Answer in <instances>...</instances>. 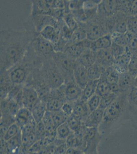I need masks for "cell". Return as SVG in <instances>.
<instances>
[{"mask_svg":"<svg viewBox=\"0 0 137 154\" xmlns=\"http://www.w3.org/2000/svg\"><path fill=\"white\" fill-rule=\"evenodd\" d=\"M23 24L24 32L11 29L0 32L1 73L7 72L23 59L32 41L37 35L31 21H26Z\"/></svg>","mask_w":137,"mask_h":154,"instance_id":"6da1fadb","label":"cell"},{"mask_svg":"<svg viewBox=\"0 0 137 154\" xmlns=\"http://www.w3.org/2000/svg\"><path fill=\"white\" fill-rule=\"evenodd\" d=\"M127 94H121L113 103L104 110L102 123L98 128L103 137L118 130L129 120V102Z\"/></svg>","mask_w":137,"mask_h":154,"instance_id":"7a4b0ae2","label":"cell"},{"mask_svg":"<svg viewBox=\"0 0 137 154\" xmlns=\"http://www.w3.org/2000/svg\"><path fill=\"white\" fill-rule=\"evenodd\" d=\"M42 70L51 89H55L64 84V78L52 58L43 60Z\"/></svg>","mask_w":137,"mask_h":154,"instance_id":"3957f363","label":"cell"},{"mask_svg":"<svg viewBox=\"0 0 137 154\" xmlns=\"http://www.w3.org/2000/svg\"><path fill=\"white\" fill-rule=\"evenodd\" d=\"M52 59L64 78V84L75 81L74 68L76 60L70 58L64 53L55 51Z\"/></svg>","mask_w":137,"mask_h":154,"instance_id":"277c9868","label":"cell"},{"mask_svg":"<svg viewBox=\"0 0 137 154\" xmlns=\"http://www.w3.org/2000/svg\"><path fill=\"white\" fill-rule=\"evenodd\" d=\"M85 24L87 39L91 41L96 40L109 33L106 26V18L101 17L98 14Z\"/></svg>","mask_w":137,"mask_h":154,"instance_id":"5b68a950","label":"cell"},{"mask_svg":"<svg viewBox=\"0 0 137 154\" xmlns=\"http://www.w3.org/2000/svg\"><path fill=\"white\" fill-rule=\"evenodd\" d=\"M31 45L37 56L42 60L52 58L55 52L54 45L40 34H37L34 38Z\"/></svg>","mask_w":137,"mask_h":154,"instance_id":"8992f818","label":"cell"},{"mask_svg":"<svg viewBox=\"0 0 137 154\" xmlns=\"http://www.w3.org/2000/svg\"><path fill=\"white\" fill-rule=\"evenodd\" d=\"M103 138L97 128H87L83 141L85 147L83 152L86 154H99L98 147Z\"/></svg>","mask_w":137,"mask_h":154,"instance_id":"52a82bcc","label":"cell"},{"mask_svg":"<svg viewBox=\"0 0 137 154\" xmlns=\"http://www.w3.org/2000/svg\"><path fill=\"white\" fill-rule=\"evenodd\" d=\"M54 1H32L31 11L30 17L37 15L52 16Z\"/></svg>","mask_w":137,"mask_h":154,"instance_id":"ba28073f","label":"cell"},{"mask_svg":"<svg viewBox=\"0 0 137 154\" xmlns=\"http://www.w3.org/2000/svg\"><path fill=\"white\" fill-rule=\"evenodd\" d=\"M119 12L118 1L103 0L101 1L97 7V14L101 17L109 18Z\"/></svg>","mask_w":137,"mask_h":154,"instance_id":"9c48e42d","label":"cell"},{"mask_svg":"<svg viewBox=\"0 0 137 154\" xmlns=\"http://www.w3.org/2000/svg\"><path fill=\"white\" fill-rule=\"evenodd\" d=\"M129 117L132 128L137 130V88L134 86L127 95Z\"/></svg>","mask_w":137,"mask_h":154,"instance_id":"30bf717a","label":"cell"},{"mask_svg":"<svg viewBox=\"0 0 137 154\" xmlns=\"http://www.w3.org/2000/svg\"><path fill=\"white\" fill-rule=\"evenodd\" d=\"M30 19L31 20L35 31L37 34H39L44 27L48 25H52L59 28L58 21L52 16L49 15H37L32 17H30Z\"/></svg>","mask_w":137,"mask_h":154,"instance_id":"8fae6325","label":"cell"},{"mask_svg":"<svg viewBox=\"0 0 137 154\" xmlns=\"http://www.w3.org/2000/svg\"><path fill=\"white\" fill-rule=\"evenodd\" d=\"M91 41L85 39L68 46L64 53L73 59L77 60L88 48H90Z\"/></svg>","mask_w":137,"mask_h":154,"instance_id":"7c38bea8","label":"cell"},{"mask_svg":"<svg viewBox=\"0 0 137 154\" xmlns=\"http://www.w3.org/2000/svg\"><path fill=\"white\" fill-rule=\"evenodd\" d=\"M39 100L40 97L38 93L33 87L24 85L22 97L23 107L31 110L34 105Z\"/></svg>","mask_w":137,"mask_h":154,"instance_id":"4fadbf2b","label":"cell"},{"mask_svg":"<svg viewBox=\"0 0 137 154\" xmlns=\"http://www.w3.org/2000/svg\"><path fill=\"white\" fill-rule=\"evenodd\" d=\"M74 77L75 82L82 90L90 81L88 75V68L84 66L77 60L75 64Z\"/></svg>","mask_w":137,"mask_h":154,"instance_id":"5bb4252c","label":"cell"},{"mask_svg":"<svg viewBox=\"0 0 137 154\" xmlns=\"http://www.w3.org/2000/svg\"><path fill=\"white\" fill-rule=\"evenodd\" d=\"M96 62L104 68L112 66L114 64L115 58L110 48L96 51Z\"/></svg>","mask_w":137,"mask_h":154,"instance_id":"9a60e30c","label":"cell"},{"mask_svg":"<svg viewBox=\"0 0 137 154\" xmlns=\"http://www.w3.org/2000/svg\"><path fill=\"white\" fill-rule=\"evenodd\" d=\"M66 84V98L67 101L74 103L80 99L82 94V89L78 86L75 81Z\"/></svg>","mask_w":137,"mask_h":154,"instance_id":"2e32d148","label":"cell"},{"mask_svg":"<svg viewBox=\"0 0 137 154\" xmlns=\"http://www.w3.org/2000/svg\"><path fill=\"white\" fill-rule=\"evenodd\" d=\"M132 57V54L127 49L125 54L115 59L113 66L119 74L128 72Z\"/></svg>","mask_w":137,"mask_h":154,"instance_id":"e0dca14e","label":"cell"},{"mask_svg":"<svg viewBox=\"0 0 137 154\" xmlns=\"http://www.w3.org/2000/svg\"><path fill=\"white\" fill-rule=\"evenodd\" d=\"M135 77L129 72L120 74L118 80V86L120 94H129L132 88L134 87Z\"/></svg>","mask_w":137,"mask_h":154,"instance_id":"ac0fdd59","label":"cell"},{"mask_svg":"<svg viewBox=\"0 0 137 154\" xmlns=\"http://www.w3.org/2000/svg\"><path fill=\"white\" fill-rule=\"evenodd\" d=\"M39 34L53 45L58 42L61 37L60 29L52 25H48L44 27Z\"/></svg>","mask_w":137,"mask_h":154,"instance_id":"d6986e66","label":"cell"},{"mask_svg":"<svg viewBox=\"0 0 137 154\" xmlns=\"http://www.w3.org/2000/svg\"><path fill=\"white\" fill-rule=\"evenodd\" d=\"M33 121L34 120L31 110L25 107L19 108L15 116V121L21 129Z\"/></svg>","mask_w":137,"mask_h":154,"instance_id":"ffe728a7","label":"cell"},{"mask_svg":"<svg viewBox=\"0 0 137 154\" xmlns=\"http://www.w3.org/2000/svg\"><path fill=\"white\" fill-rule=\"evenodd\" d=\"M6 154H20L23 147L21 131L16 136L5 142Z\"/></svg>","mask_w":137,"mask_h":154,"instance_id":"44dd1931","label":"cell"},{"mask_svg":"<svg viewBox=\"0 0 137 154\" xmlns=\"http://www.w3.org/2000/svg\"><path fill=\"white\" fill-rule=\"evenodd\" d=\"M103 114L104 110L97 109L94 112H91L83 124L87 128H98L103 121Z\"/></svg>","mask_w":137,"mask_h":154,"instance_id":"7402d4cb","label":"cell"},{"mask_svg":"<svg viewBox=\"0 0 137 154\" xmlns=\"http://www.w3.org/2000/svg\"><path fill=\"white\" fill-rule=\"evenodd\" d=\"M90 113L86 102L80 99L74 102L73 114L81 119L83 123Z\"/></svg>","mask_w":137,"mask_h":154,"instance_id":"603a6c76","label":"cell"},{"mask_svg":"<svg viewBox=\"0 0 137 154\" xmlns=\"http://www.w3.org/2000/svg\"><path fill=\"white\" fill-rule=\"evenodd\" d=\"M112 42L111 34H107L96 40L91 41L90 48L94 51L108 49L111 47Z\"/></svg>","mask_w":137,"mask_h":154,"instance_id":"cb8c5ba5","label":"cell"},{"mask_svg":"<svg viewBox=\"0 0 137 154\" xmlns=\"http://www.w3.org/2000/svg\"><path fill=\"white\" fill-rule=\"evenodd\" d=\"M31 111L34 121L37 124H38L42 122L46 112H47L46 102L40 99L34 105Z\"/></svg>","mask_w":137,"mask_h":154,"instance_id":"d4e9b609","label":"cell"},{"mask_svg":"<svg viewBox=\"0 0 137 154\" xmlns=\"http://www.w3.org/2000/svg\"><path fill=\"white\" fill-rule=\"evenodd\" d=\"M129 17L130 16L127 14L122 12H118L116 14V23L113 32L126 33L127 32V21Z\"/></svg>","mask_w":137,"mask_h":154,"instance_id":"484cf974","label":"cell"},{"mask_svg":"<svg viewBox=\"0 0 137 154\" xmlns=\"http://www.w3.org/2000/svg\"><path fill=\"white\" fill-rule=\"evenodd\" d=\"M77 60L84 66L88 68L96 62V51H93L91 48H88Z\"/></svg>","mask_w":137,"mask_h":154,"instance_id":"4316f807","label":"cell"},{"mask_svg":"<svg viewBox=\"0 0 137 154\" xmlns=\"http://www.w3.org/2000/svg\"><path fill=\"white\" fill-rule=\"evenodd\" d=\"M111 35L112 42L124 47H127L130 38L134 35L128 31L124 33L113 32L111 34Z\"/></svg>","mask_w":137,"mask_h":154,"instance_id":"83f0119b","label":"cell"},{"mask_svg":"<svg viewBox=\"0 0 137 154\" xmlns=\"http://www.w3.org/2000/svg\"><path fill=\"white\" fill-rule=\"evenodd\" d=\"M106 68L96 62L93 65L88 68V75L90 80H98L103 74Z\"/></svg>","mask_w":137,"mask_h":154,"instance_id":"f1b7e54d","label":"cell"},{"mask_svg":"<svg viewBox=\"0 0 137 154\" xmlns=\"http://www.w3.org/2000/svg\"><path fill=\"white\" fill-rule=\"evenodd\" d=\"M98 80H90L85 88L82 90V97L80 99L87 102L89 99L95 95L96 91Z\"/></svg>","mask_w":137,"mask_h":154,"instance_id":"f546056e","label":"cell"},{"mask_svg":"<svg viewBox=\"0 0 137 154\" xmlns=\"http://www.w3.org/2000/svg\"><path fill=\"white\" fill-rule=\"evenodd\" d=\"M65 142L68 148L79 149L83 151L85 147L83 139L78 137L74 133H72L68 137Z\"/></svg>","mask_w":137,"mask_h":154,"instance_id":"4dcf8cb0","label":"cell"},{"mask_svg":"<svg viewBox=\"0 0 137 154\" xmlns=\"http://www.w3.org/2000/svg\"><path fill=\"white\" fill-rule=\"evenodd\" d=\"M110 93H111V89L109 84L106 80L104 77L102 75V77L98 80L96 94L100 98H102Z\"/></svg>","mask_w":137,"mask_h":154,"instance_id":"1f68e13d","label":"cell"},{"mask_svg":"<svg viewBox=\"0 0 137 154\" xmlns=\"http://www.w3.org/2000/svg\"><path fill=\"white\" fill-rule=\"evenodd\" d=\"M103 75L109 84H115L118 83L120 74L112 66L106 68Z\"/></svg>","mask_w":137,"mask_h":154,"instance_id":"d6a6232c","label":"cell"},{"mask_svg":"<svg viewBox=\"0 0 137 154\" xmlns=\"http://www.w3.org/2000/svg\"><path fill=\"white\" fill-rule=\"evenodd\" d=\"M42 122L43 123V125L45 128L46 133L50 134V135L54 133H56V128L54 125V122L52 119L51 112L47 110L46 112L45 115L42 120Z\"/></svg>","mask_w":137,"mask_h":154,"instance_id":"836d02e7","label":"cell"},{"mask_svg":"<svg viewBox=\"0 0 137 154\" xmlns=\"http://www.w3.org/2000/svg\"><path fill=\"white\" fill-rule=\"evenodd\" d=\"M72 133H73V131H72L68 123L66 122L56 128V136L58 139L66 141L68 137Z\"/></svg>","mask_w":137,"mask_h":154,"instance_id":"e575fe53","label":"cell"},{"mask_svg":"<svg viewBox=\"0 0 137 154\" xmlns=\"http://www.w3.org/2000/svg\"><path fill=\"white\" fill-rule=\"evenodd\" d=\"M21 131V128L15 122L7 128L3 136L1 137V139L7 142V141L16 136Z\"/></svg>","mask_w":137,"mask_h":154,"instance_id":"d590c367","label":"cell"},{"mask_svg":"<svg viewBox=\"0 0 137 154\" xmlns=\"http://www.w3.org/2000/svg\"><path fill=\"white\" fill-rule=\"evenodd\" d=\"M67 122L73 133H76L79 131L84 125L82 120L73 114L68 117Z\"/></svg>","mask_w":137,"mask_h":154,"instance_id":"8d00e7d4","label":"cell"},{"mask_svg":"<svg viewBox=\"0 0 137 154\" xmlns=\"http://www.w3.org/2000/svg\"><path fill=\"white\" fill-rule=\"evenodd\" d=\"M119 95H117L115 93H109L108 95L101 98L100 103L99 105V109L103 110L106 109L109 105L113 103L116 100Z\"/></svg>","mask_w":137,"mask_h":154,"instance_id":"74e56055","label":"cell"},{"mask_svg":"<svg viewBox=\"0 0 137 154\" xmlns=\"http://www.w3.org/2000/svg\"><path fill=\"white\" fill-rule=\"evenodd\" d=\"M51 115L56 128L66 123L69 117L61 110L56 112H51Z\"/></svg>","mask_w":137,"mask_h":154,"instance_id":"f35d334b","label":"cell"},{"mask_svg":"<svg viewBox=\"0 0 137 154\" xmlns=\"http://www.w3.org/2000/svg\"><path fill=\"white\" fill-rule=\"evenodd\" d=\"M63 21H64V23L66 25L73 31L76 29L78 27V22L76 19L74 18L71 12L69 14H66L62 18Z\"/></svg>","mask_w":137,"mask_h":154,"instance_id":"ab89813d","label":"cell"},{"mask_svg":"<svg viewBox=\"0 0 137 154\" xmlns=\"http://www.w3.org/2000/svg\"><path fill=\"white\" fill-rule=\"evenodd\" d=\"M100 100V97L95 94L87 101V105L91 112L99 109Z\"/></svg>","mask_w":137,"mask_h":154,"instance_id":"60d3db41","label":"cell"},{"mask_svg":"<svg viewBox=\"0 0 137 154\" xmlns=\"http://www.w3.org/2000/svg\"><path fill=\"white\" fill-rule=\"evenodd\" d=\"M110 48L115 59L123 55L127 51V47L119 45L114 42H112L111 47Z\"/></svg>","mask_w":137,"mask_h":154,"instance_id":"b9f144b4","label":"cell"},{"mask_svg":"<svg viewBox=\"0 0 137 154\" xmlns=\"http://www.w3.org/2000/svg\"><path fill=\"white\" fill-rule=\"evenodd\" d=\"M127 31L137 35V16H130L127 21Z\"/></svg>","mask_w":137,"mask_h":154,"instance_id":"7bdbcfd3","label":"cell"},{"mask_svg":"<svg viewBox=\"0 0 137 154\" xmlns=\"http://www.w3.org/2000/svg\"><path fill=\"white\" fill-rule=\"evenodd\" d=\"M127 51L133 55H137V35H134L129 41L127 46Z\"/></svg>","mask_w":137,"mask_h":154,"instance_id":"ee69618b","label":"cell"},{"mask_svg":"<svg viewBox=\"0 0 137 154\" xmlns=\"http://www.w3.org/2000/svg\"><path fill=\"white\" fill-rule=\"evenodd\" d=\"M129 72L135 78L137 75V55L132 56L129 65Z\"/></svg>","mask_w":137,"mask_h":154,"instance_id":"f6af8a7d","label":"cell"},{"mask_svg":"<svg viewBox=\"0 0 137 154\" xmlns=\"http://www.w3.org/2000/svg\"><path fill=\"white\" fill-rule=\"evenodd\" d=\"M84 1H68V6L71 11L83 8Z\"/></svg>","mask_w":137,"mask_h":154,"instance_id":"bcb514c9","label":"cell"},{"mask_svg":"<svg viewBox=\"0 0 137 154\" xmlns=\"http://www.w3.org/2000/svg\"><path fill=\"white\" fill-rule=\"evenodd\" d=\"M74 103L70 102L67 101L63 104L61 110L66 115L69 117L73 114L74 109Z\"/></svg>","mask_w":137,"mask_h":154,"instance_id":"7dc6e473","label":"cell"},{"mask_svg":"<svg viewBox=\"0 0 137 154\" xmlns=\"http://www.w3.org/2000/svg\"><path fill=\"white\" fill-rule=\"evenodd\" d=\"M101 1H95V0H88L84 1L83 9H92L98 7V6L100 3Z\"/></svg>","mask_w":137,"mask_h":154,"instance_id":"c3c4849f","label":"cell"},{"mask_svg":"<svg viewBox=\"0 0 137 154\" xmlns=\"http://www.w3.org/2000/svg\"><path fill=\"white\" fill-rule=\"evenodd\" d=\"M129 16H137V0L130 1Z\"/></svg>","mask_w":137,"mask_h":154,"instance_id":"681fc988","label":"cell"},{"mask_svg":"<svg viewBox=\"0 0 137 154\" xmlns=\"http://www.w3.org/2000/svg\"><path fill=\"white\" fill-rule=\"evenodd\" d=\"M68 149V147L66 145V142L58 145L55 150L53 154H66Z\"/></svg>","mask_w":137,"mask_h":154,"instance_id":"f907efd6","label":"cell"},{"mask_svg":"<svg viewBox=\"0 0 137 154\" xmlns=\"http://www.w3.org/2000/svg\"><path fill=\"white\" fill-rule=\"evenodd\" d=\"M66 154H85L83 151L79 149L68 148Z\"/></svg>","mask_w":137,"mask_h":154,"instance_id":"816d5d0a","label":"cell"},{"mask_svg":"<svg viewBox=\"0 0 137 154\" xmlns=\"http://www.w3.org/2000/svg\"><path fill=\"white\" fill-rule=\"evenodd\" d=\"M134 86L137 88V75L135 78V80H134Z\"/></svg>","mask_w":137,"mask_h":154,"instance_id":"f5cc1de1","label":"cell"}]
</instances>
